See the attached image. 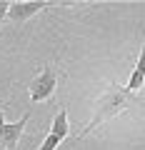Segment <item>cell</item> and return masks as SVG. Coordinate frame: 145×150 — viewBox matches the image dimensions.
I'll return each instance as SVG.
<instances>
[{"mask_svg": "<svg viewBox=\"0 0 145 150\" xmlns=\"http://www.w3.org/2000/svg\"><path fill=\"white\" fill-rule=\"evenodd\" d=\"M50 133H53V135H58L60 140H65V138L70 135V123H68V110H65V108H60V110H58V115L53 118Z\"/></svg>", "mask_w": 145, "mask_h": 150, "instance_id": "obj_6", "label": "cell"}, {"mask_svg": "<svg viewBox=\"0 0 145 150\" xmlns=\"http://www.w3.org/2000/svg\"><path fill=\"white\" fill-rule=\"evenodd\" d=\"M5 125V115H3V110H0V128Z\"/></svg>", "mask_w": 145, "mask_h": 150, "instance_id": "obj_9", "label": "cell"}, {"mask_svg": "<svg viewBox=\"0 0 145 150\" xmlns=\"http://www.w3.org/2000/svg\"><path fill=\"white\" fill-rule=\"evenodd\" d=\"M138 103H140V100H138V95H135V93L125 90V85H115V83H113V85H110V88L100 95V100L95 103V112H93L90 123H88L85 128L75 135V143H80L85 135H90L98 125H103V123H108V120L118 118L120 112L130 110V108L138 105Z\"/></svg>", "mask_w": 145, "mask_h": 150, "instance_id": "obj_1", "label": "cell"}, {"mask_svg": "<svg viewBox=\"0 0 145 150\" xmlns=\"http://www.w3.org/2000/svg\"><path fill=\"white\" fill-rule=\"evenodd\" d=\"M55 80H58V70L55 65H45L40 70V75H35L28 88L30 93V103H45L55 95Z\"/></svg>", "mask_w": 145, "mask_h": 150, "instance_id": "obj_3", "label": "cell"}, {"mask_svg": "<svg viewBox=\"0 0 145 150\" xmlns=\"http://www.w3.org/2000/svg\"><path fill=\"white\" fill-rule=\"evenodd\" d=\"M143 85H145V43H143V48H140L138 63H135L133 73H130V78H128V85H125V90H130V93H138Z\"/></svg>", "mask_w": 145, "mask_h": 150, "instance_id": "obj_5", "label": "cell"}, {"mask_svg": "<svg viewBox=\"0 0 145 150\" xmlns=\"http://www.w3.org/2000/svg\"><path fill=\"white\" fill-rule=\"evenodd\" d=\"M8 10H10V3H8V0H0V25H3V20L8 18Z\"/></svg>", "mask_w": 145, "mask_h": 150, "instance_id": "obj_8", "label": "cell"}, {"mask_svg": "<svg viewBox=\"0 0 145 150\" xmlns=\"http://www.w3.org/2000/svg\"><path fill=\"white\" fill-rule=\"evenodd\" d=\"M65 5H75V3H63V0H20V3H10L8 10V20L13 25H23L33 15L48 10V8H65Z\"/></svg>", "mask_w": 145, "mask_h": 150, "instance_id": "obj_2", "label": "cell"}, {"mask_svg": "<svg viewBox=\"0 0 145 150\" xmlns=\"http://www.w3.org/2000/svg\"><path fill=\"white\" fill-rule=\"evenodd\" d=\"M28 120H30V110L23 112L20 120L5 123L3 128H0V145H3V150H15V145L20 143V135H23V130H25Z\"/></svg>", "mask_w": 145, "mask_h": 150, "instance_id": "obj_4", "label": "cell"}, {"mask_svg": "<svg viewBox=\"0 0 145 150\" xmlns=\"http://www.w3.org/2000/svg\"><path fill=\"white\" fill-rule=\"evenodd\" d=\"M63 143V140L58 138V135H53V133H48V138L43 140V145H40L38 150H58V145Z\"/></svg>", "mask_w": 145, "mask_h": 150, "instance_id": "obj_7", "label": "cell"}]
</instances>
